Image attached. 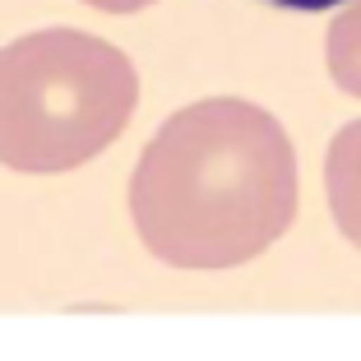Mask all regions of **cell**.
<instances>
[{"mask_svg": "<svg viewBox=\"0 0 361 361\" xmlns=\"http://www.w3.org/2000/svg\"><path fill=\"white\" fill-rule=\"evenodd\" d=\"M269 5H278V10H301V14H319V10L343 5V0H269Z\"/></svg>", "mask_w": 361, "mask_h": 361, "instance_id": "6", "label": "cell"}, {"mask_svg": "<svg viewBox=\"0 0 361 361\" xmlns=\"http://www.w3.org/2000/svg\"><path fill=\"white\" fill-rule=\"evenodd\" d=\"M324 61H329V75L343 93L361 97V0H352L348 10L329 23L324 32Z\"/></svg>", "mask_w": 361, "mask_h": 361, "instance_id": "4", "label": "cell"}, {"mask_svg": "<svg viewBox=\"0 0 361 361\" xmlns=\"http://www.w3.org/2000/svg\"><path fill=\"white\" fill-rule=\"evenodd\" d=\"M130 218L171 269L250 264L297 218V149L274 111L245 97L180 106L135 162Z\"/></svg>", "mask_w": 361, "mask_h": 361, "instance_id": "1", "label": "cell"}, {"mask_svg": "<svg viewBox=\"0 0 361 361\" xmlns=\"http://www.w3.org/2000/svg\"><path fill=\"white\" fill-rule=\"evenodd\" d=\"M84 5H93L97 14H139L149 5H158V0H84Z\"/></svg>", "mask_w": 361, "mask_h": 361, "instance_id": "5", "label": "cell"}, {"mask_svg": "<svg viewBox=\"0 0 361 361\" xmlns=\"http://www.w3.org/2000/svg\"><path fill=\"white\" fill-rule=\"evenodd\" d=\"M324 200L338 232L361 250V121L343 126L324 153Z\"/></svg>", "mask_w": 361, "mask_h": 361, "instance_id": "3", "label": "cell"}, {"mask_svg": "<svg viewBox=\"0 0 361 361\" xmlns=\"http://www.w3.org/2000/svg\"><path fill=\"white\" fill-rule=\"evenodd\" d=\"M139 75L121 47L84 28H42L0 51V167L75 171L126 135Z\"/></svg>", "mask_w": 361, "mask_h": 361, "instance_id": "2", "label": "cell"}]
</instances>
